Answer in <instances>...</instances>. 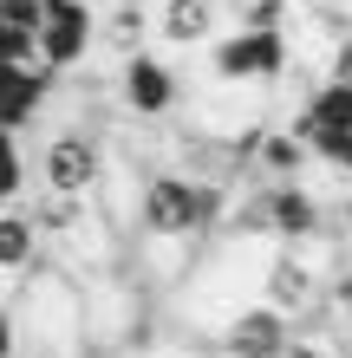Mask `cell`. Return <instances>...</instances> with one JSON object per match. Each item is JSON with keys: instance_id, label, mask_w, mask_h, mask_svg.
<instances>
[{"instance_id": "1", "label": "cell", "mask_w": 352, "mask_h": 358, "mask_svg": "<svg viewBox=\"0 0 352 358\" xmlns=\"http://www.w3.org/2000/svg\"><path fill=\"white\" fill-rule=\"evenodd\" d=\"M137 228L150 241L163 248H176V241H196V235H209V228L229 215V189L209 182V176H196V170H176V163H157V170H143L137 176Z\"/></svg>"}, {"instance_id": "2", "label": "cell", "mask_w": 352, "mask_h": 358, "mask_svg": "<svg viewBox=\"0 0 352 358\" xmlns=\"http://www.w3.org/2000/svg\"><path fill=\"white\" fill-rule=\"evenodd\" d=\"M20 345H27L33 358H66L78 339H85V300H78V280L66 267L39 261L27 280H20Z\"/></svg>"}, {"instance_id": "3", "label": "cell", "mask_w": 352, "mask_h": 358, "mask_svg": "<svg viewBox=\"0 0 352 358\" xmlns=\"http://www.w3.org/2000/svg\"><path fill=\"white\" fill-rule=\"evenodd\" d=\"M39 182L59 189V196H92L105 182V137L78 117H59L46 137H39Z\"/></svg>"}, {"instance_id": "4", "label": "cell", "mask_w": 352, "mask_h": 358, "mask_svg": "<svg viewBox=\"0 0 352 358\" xmlns=\"http://www.w3.org/2000/svg\"><path fill=\"white\" fill-rule=\"evenodd\" d=\"M111 92H118V111H124V117H137V124H163V117H176V104H183V78H176V66H170L163 52L137 46V52H124V59H118Z\"/></svg>"}, {"instance_id": "5", "label": "cell", "mask_w": 352, "mask_h": 358, "mask_svg": "<svg viewBox=\"0 0 352 358\" xmlns=\"http://www.w3.org/2000/svg\"><path fill=\"white\" fill-rule=\"evenodd\" d=\"M287 33L281 27H241L229 39H209V72L222 78V85H274V78L287 72Z\"/></svg>"}, {"instance_id": "6", "label": "cell", "mask_w": 352, "mask_h": 358, "mask_svg": "<svg viewBox=\"0 0 352 358\" xmlns=\"http://www.w3.org/2000/svg\"><path fill=\"white\" fill-rule=\"evenodd\" d=\"M98 46V7L92 0H46V20H39V66L46 72H78Z\"/></svg>"}, {"instance_id": "7", "label": "cell", "mask_w": 352, "mask_h": 358, "mask_svg": "<svg viewBox=\"0 0 352 358\" xmlns=\"http://www.w3.org/2000/svg\"><path fill=\"white\" fill-rule=\"evenodd\" d=\"M222 358H287V345H294V320H287L281 306L267 300H248L235 306L229 320H222Z\"/></svg>"}, {"instance_id": "8", "label": "cell", "mask_w": 352, "mask_h": 358, "mask_svg": "<svg viewBox=\"0 0 352 358\" xmlns=\"http://www.w3.org/2000/svg\"><path fill=\"white\" fill-rule=\"evenodd\" d=\"M320 273H314V261L300 255V241H274V255H267V267H261V293L255 300H267V306H281L287 320H307V313L320 306Z\"/></svg>"}, {"instance_id": "9", "label": "cell", "mask_w": 352, "mask_h": 358, "mask_svg": "<svg viewBox=\"0 0 352 358\" xmlns=\"http://www.w3.org/2000/svg\"><path fill=\"white\" fill-rule=\"evenodd\" d=\"M222 27V0H150V39L170 52H202Z\"/></svg>"}, {"instance_id": "10", "label": "cell", "mask_w": 352, "mask_h": 358, "mask_svg": "<svg viewBox=\"0 0 352 358\" xmlns=\"http://www.w3.org/2000/svg\"><path fill=\"white\" fill-rule=\"evenodd\" d=\"M261 215H267V241H314L326 228V208L314 202V189H307L300 176L267 182L261 189Z\"/></svg>"}, {"instance_id": "11", "label": "cell", "mask_w": 352, "mask_h": 358, "mask_svg": "<svg viewBox=\"0 0 352 358\" xmlns=\"http://www.w3.org/2000/svg\"><path fill=\"white\" fill-rule=\"evenodd\" d=\"M39 261H46V241H39L33 208L7 202V208H0V287H20Z\"/></svg>"}, {"instance_id": "12", "label": "cell", "mask_w": 352, "mask_h": 358, "mask_svg": "<svg viewBox=\"0 0 352 358\" xmlns=\"http://www.w3.org/2000/svg\"><path fill=\"white\" fill-rule=\"evenodd\" d=\"M307 163H314V150L294 137V131H261V143H255V170L267 176V182H287V176H300Z\"/></svg>"}, {"instance_id": "13", "label": "cell", "mask_w": 352, "mask_h": 358, "mask_svg": "<svg viewBox=\"0 0 352 358\" xmlns=\"http://www.w3.org/2000/svg\"><path fill=\"white\" fill-rule=\"evenodd\" d=\"M98 33H105L118 52H137V46H150V0H118V13H111Z\"/></svg>"}, {"instance_id": "14", "label": "cell", "mask_w": 352, "mask_h": 358, "mask_svg": "<svg viewBox=\"0 0 352 358\" xmlns=\"http://www.w3.org/2000/svg\"><path fill=\"white\" fill-rule=\"evenodd\" d=\"M27 196V157H20V131L0 124V202Z\"/></svg>"}, {"instance_id": "15", "label": "cell", "mask_w": 352, "mask_h": 358, "mask_svg": "<svg viewBox=\"0 0 352 358\" xmlns=\"http://www.w3.org/2000/svg\"><path fill=\"white\" fill-rule=\"evenodd\" d=\"M307 150H314V163H333L339 176H352V117L320 131V137H307Z\"/></svg>"}, {"instance_id": "16", "label": "cell", "mask_w": 352, "mask_h": 358, "mask_svg": "<svg viewBox=\"0 0 352 358\" xmlns=\"http://www.w3.org/2000/svg\"><path fill=\"white\" fill-rule=\"evenodd\" d=\"M326 306H333L339 320H352V261L333 273V287H326Z\"/></svg>"}, {"instance_id": "17", "label": "cell", "mask_w": 352, "mask_h": 358, "mask_svg": "<svg viewBox=\"0 0 352 358\" xmlns=\"http://www.w3.org/2000/svg\"><path fill=\"white\" fill-rule=\"evenodd\" d=\"M287 20V0H248V27H281Z\"/></svg>"}, {"instance_id": "18", "label": "cell", "mask_w": 352, "mask_h": 358, "mask_svg": "<svg viewBox=\"0 0 352 358\" xmlns=\"http://www.w3.org/2000/svg\"><path fill=\"white\" fill-rule=\"evenodd\" d=\"M0 358H20V320L7 300H0Z\"/></svg>"}, {"instance_id": "19", "label": "cell", "mask_w": 352, "mask_h": 358, "mask_svg": "<svg viewBox=\"0 0 352 358\" xmlns=\"http://www.w3.org/2000/svg\"><path fill=\"white\" fill-rule=\"evenodd\" d=\"M326 78H339V85H352V33L333 46V59H326Z\"/></svg>"}, {"instance_id": "20", "label": "cell", "mask_w": 352, "mask_h": 358, "mask_svg": "<svg viewBox=\"0 0 352 358\" xmlns=\"http://www.w3.org/2000/svg\"><path fill=\"white\" fill-rule=\"evenodd\" d=\"M339 358H352V352H339Z\"/></svg>"}]
</instances>
